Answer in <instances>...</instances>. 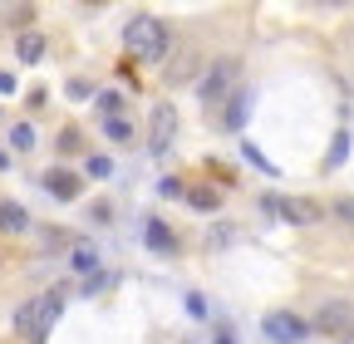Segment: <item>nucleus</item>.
<instances>
[{"label":"nucleus","instance_id":"nucleus-13","mask_svg":"<svg viewBox=\"0 0 354 344\" xmlns=\"http://www.w3.org/2000/svg\"><path fill=\"white\" fill-rule=\"evenodd\" d=\"M15 59L39 64V59H44V35H35V30H30V35H20V39H15Z\"/></svg>","mask_w":354,"mask_h":344},{"label":"nucleus","instance_id":"nucleus-18","mask_svg":"<svg viewBox=\"0 0 354 344\" xmlns=\"http://www.w3.org/2000/svg\"><path fill=\"white\" fill-rule=\"evenodd\" d=\"M104 133H109L113 143H133V123H123V118H104Z\"/></svg>","mask_w":354,"mask_h":344},{"label":"nucleus","instance_id":"nucleus-16","mask_svg":"<svg viewBox=\"0 0 354 344\" xmlns=\"http://www.w3.org/2000/svg\"><path fill=\"white\" fill-rule=\"evenodd\" d=\"M344 157H349V133H335V143H330V153H325V172H335Z\"/></svg>","mask_w":354,"mask_h":344},{"label":"nucleus","instance_id":"nucleus-24","mask_svg":"<svg viewBox=\"0 0 354 344\" xmlns=\"http://www.w3.org/2000/svg\"><path fill=\"white\" fill-rule=\"evenodd\" d=\"M59 153H79V128H64L59 133Z\"/></svg>","mask_w":354,"mask_h":344},{"label":"nucleus","instance_id":"nucleus-28","mask_svg":"<svg viewBox=\"0 0 354 344\" xmlns=\"http://www.w3.org/2000/svg\"><path fill=\"white\" fill-rule=\"evenodd\" d=\"M0 94H15V74H6V69H0Z\"/></svg>","mask_w":354,"mask_h":344},{"label":"nucleus","instance_id":"nucleus-2","mask_svg":"<svg viewBox=\"0 0 354 344\" xmlns=\"http://www.w3.org/2000/svg\"><path fill=\"white\" fill-rule=\"evenodd\" d=\"M59 310H64V290L59 285L44 290V295H30L25 305L15 310V334H25L30 344H39L44 334H50V325L59 320Z\"/></svg>","mask_w":354,"mask_h":344},{"label":"nucleus","instance_id":"nucleus-25","mask_svg":"<svg viewBox=\"0 0 354 344\" xmlns=\"http://www.w3.org/2000/svg\"><path fill=\"white\" fill-rule=\"evenodd\" d=\"M158 192H162V197H183L187 187H183V182H177V178H162V182H158Z\"/></svg>","mask_w":354,"mask_h":344},{"label":"nucleus","instance_id":"nucleus-5","mask_svg":"<svg viewBox=\"0 0 354 344\" xmlns=\"http://www.w3.org/2000/svg\"><path fill=\"white\" fill-rule=\"evenodd\" d=\"M261 329H266L271 344H305L310 339V325L300 315H290V310H271V315L261 320Z\"/></svg>","mask_w":354,"mask_h":344},{"label":"nucleus","instance_id":"nucleus-12","mask_svg":"<svg viewBox=\"0 0 354 344\" xmlns=\"http://www.w3.org/2000/svg\"><path fill=\"white\" fill-rule=\"evenodd\" d=\"M0 231H10V236L30 231V211L20 202H0Z\"/></svg>","mask_w":354,"mask_h":344},{"label":"nucleus","instance_id":"nucleus-23","mask_svg":"<svg viewBox=\"0 0 354 344\" xmlns=\"http://www.w3.org/2000/svg\"><path fill=\"white\" fill-rule=\"evenodd\" d=\"M330 211H335L339 222H354V197H335V207H330Z\"/></svg>","mask_w":354,"mask_h":344},{"label":"nucleus","instance_id":"nucleus-1","mask_svg":"<svg viewBox=\"0 0 354 344\" xmlns=\"http://www.w3.org/2000/svg\"><path fill=\"white\" fill-rule=\"evenodd\" d=\"M123 45H128V55H133V59L158 64V59H167V50H172V35H167V25H162L158 15L138 10V15L123 25Z\"/></svg>","mask_w":354,"mask_h":344},{"label":"nucleus","instance_id":"nucleus-3","mask_svg":"<svg viewBox=\"0 0 354 344\" xmlns=\"http://www.w3.org/2000/svg\"><path fill=\"white\" fill-rule=\"evenodd\" d=\"M236 89H241V59H212L207 74H202V84H197V94H202V108H207V113H221Z\"/></svg>","mask_w":354,"mask_h":344},{"label":"nucleus","instance_id":"nucleus-29","mask_svg":"<svg viewBox=\"0 0 354 344\" xmlns=\"http://www.w3.org/2000/svg\"><path fill=\"white\" fill-rule=\"evenodd\" d=\"M6 167H10V153H0V172H6Z\"/></svg>","mask_w":354,"mask_h":344},{"label":"nucleus","instance_id":"nucleus-4","mask_svg":"<svg viewBox=\"0 0 354 344\" xmlns=\"http://www.w3.org/2000/svg\"><path fill=\"white\" fill-rule=\"evenodd\" d=\"M261 211H271V217L290 222V227H315L325 217V207L315 197H276V192H266L261 197Z\"/></svg>","mask_w":354,"mask_h":344},{"label":"nucleus","instance_id":"nucleus-22","mask_svg":"<svg viewBox=\"0 0 354 344\" xmlns=\"http://www.w3.org/2000/svg\"><path fill=\"white\" fill-rule=\"evenodd\" d=\"M99 108H104V118H118V108H123V94H118V89L99 94Z\"/></svg>","mask_w":354,"mask_h":344},{"label":"nucleus","instance_id":"nucleus-11","mask_svg":"<svg viewBox=\"0 0 354 344\" xmlns=\"http://www.w3.org/2000/svg\"><path fill=\"white\" fill-rule=\"evenodd\" d=\"M143 236H148V251H153V256H177V236H172L158 217L148 222V231H143Z\"/></svg>","mask_w":354,"mask_h":344},{"label":"nucleus","instance_id":"nucleus-17","mask_svg":"<svg viewBox=\"0 0 354 344\" xmlns=\"http://www.w3.org/2000/svg\"><path fill=\"white\" fill-rule=\"evenodd\" d=\"M241 153H246V162H251V167H261V172H266V178H276V162H271V157H266V153H261L256 143H241Z\"/></svg>","mask_w":354,"mask_h":344},{"label":"nucleus","instance_id":"nucleus-14","mask_svg":"<svg viewBox=\"0 0 354 344\" xmlns=\"http://www.w3.org/2000/svg\"><path fill=\"white\" fill-rule=\"evenodd\" d=\"M187 202H192L197 211H216V207H221V192H216V187H187Z\"/></svg>","mask_w":354,"mask_h":344},{"label":"nucleus","instance_id":"nucleus-26","mask_svg":"<svg viewBox=\"0 0 354 344\" xmlns=\"http://www.w3.org/2000/svg\"><path fill=\"white\" fill-rule=\"evenodd\" d=\"M109 280H113V276H99V271H94V276H88V285H84V295H99Z\"/></svg>","mask_w":354,"mask_h":344},{"label":"nucleus","instance_id":"nucleus-8","mask_svg":"<svg viewBox=\"0 0 354 344\" xmlns=\"http://www.w3.org/2000/svg\"><path fill=\"white\" fill-rule=\"evenodd\" d=\"M39 182H44V192H50L55 202H79V192H84V182L74 178L69 167H50V172H44Z\"/></svg>","mask_w":354,"mask_h":344},{"label":"nucleus","instance_id":"nucleus-20","mask_svg":"<svg viewBox=\"0 0 354 344\" xmlns=\"http://www.w3.org/2000/svg\"><path fill=\"white\" fill-rule=\"evenodd\" d=\"M10 143H15V153H30V148H35V128H30V123H15Z\"/></svg>","mask_w":354,"mask_h":344},{"label":"nucleus","instance_id":"nucleus-10","mask_svg":"<svg viewBox=\"0 0 354 344\" xmlns=\"http://www.w3.org/2000/svg\"><path fill=\"white\" fill-rule=\"evenodd\" d=\"M197 64H202V59H197V50H177V55H172V64H167V84H187V79L197 74Z\"/></svg>","mask_w":354,"mask_h":344},{"label":"nucleus","instance_id":"nucleus-15","mask_svg":"<svg viewBox=\"0 0 354 344\" xmlns=\"http://www.w3.org/2000/svg\"><path fill=\"white\" fill-rule=\"evenodd\" d=\"M6 25L20 30V35H30V25H35V6H10V10H6Z\"/></svg>","mask_w":354,"mask_h":344},{"label":"nucleus","instance_id":"nucleus-27","mask_svg":"<svg viewBox=\"0 0 354 344\" xmlns=\"http://www.w3.org/2000/svg\"><path fill=\"white\" fill-rule=\"evenodd\" d=\"M88 94H94V89H88L84 79H69V99H88Z\"/></svg>","mask_w":354,"mask_h":344},{"label":"nucleus","instance_id":"nucleus-21","mask_svg":"<svg viewBox=\"0 0 354 344\" xmlns=\"http://www.w3.org/2000/svg\"><path fill=\"white\" fill-rule=\"evenodd\" d=\"M88 178H113V162L104 153H88Z\"/></svg>","mask_w":354,"mask_h":344},{"label":"nucleus","instance_id":"nucleus-9","mask_svg":"<svg viewBox=\"0 0 354 344\" xmlns=\"http://www.w3.org/2000/svg\"><path fill=\"white\" fill-rule=\"evenodd\" d=\"M251 89H236L232 99H227V108H221V123H227L232 128V133H241V128H246V118H251Z\"/></svg>","mask_w":354,"mask_h":344},{"label":"nucleus","instance_id":"nucleus-6","mask_svg":"<svg viewBox=\"0 0 354 344\" xmlns=\"http://www.w3.org/2000/svg\"><path fill=\"white\" fill-rule=\"evenodd\" d=\"M172 138H177V108L172 104H153V118H148V148H153V157H162L172 148Z\"/></svg>","mask_w":354,"mask_h":344},{"label":"nucleus","instance_id":"nucleus-19","mask_svg":"<svg viewBox=\"0 0 354 344\" xmlns=\"http://www.w3.org/2000/svg\"><path fill=\"white\" fill-rule=\"evenodd\" d=\"M74 271H99V251L94 246H74Z\"/></svg>","mask_w":354,"mask_h":344},{"label":"nucleus","instance_id":"nucleus-7","mask_svg":"<svg viewBox=\"0 0 354 344\" xmlns=\"http://www.w3.org/2000/svg\"><path fill=\"white\" fill-rule=\"evenodd\" d=\"M315 329L320 334H349L354 329V300H325L315 310Z\"/></svg>","mask_w":354,"mask_h":344}]
</instances>
